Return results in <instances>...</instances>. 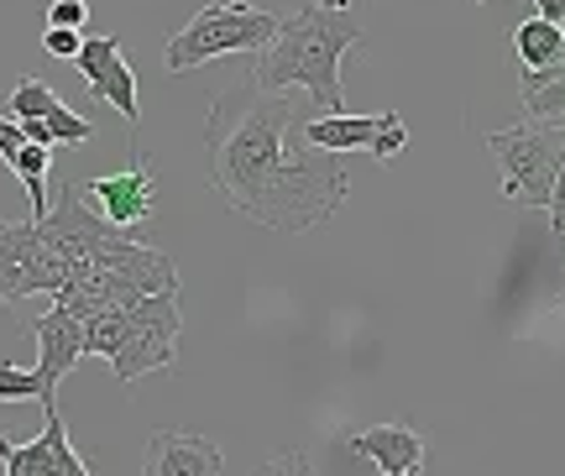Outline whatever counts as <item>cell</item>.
I'll list each match as a JSON object with an SVG mask.
<instances>
[{
  "instance_id": "28",
  "label": "cell",
  "mask_w": 565,
  "mask_h": 476,
  "mask_svg": "<svg viewBox=\"0 0 565 476\" xmlns=\"http://www.w3.org/2000/svg\"><path fill=\"white\" fill-rule=\"evenodd\" d=\"M471 6H482V0H471Z\"/></svg>"
},
{
  "instance_id": "3",
  "label": "cell",
  "mask_w": 565,
  "mask_h": 476,
  "mask_svg": "<svg viewBox=\"0 0 565 476\" xmlns=\"http://www.w3.org/2000/svg\"><path fill=\"white\" fill-rule=\"evenodd\" d=\"M278 27H282V17L263 11V6H246V0H215V6L194 11V17L168 38L162 63H168V74H189V68L215 63V59H231V53H257V59H263L267 47H273V38H278Z\"/></svg>"
},
{
  "instance_id": "5",
  "label": "cell",
  "mask_w": 565,
  "mask_h": 476,
  "mask_svg": "<svg viewBox=\"0 0 565 476\" xmlns=\"http://www.w3.org/2000/svg\"><path fill=\"white\" fill-rule=\"evenodd\" d=\"M179 330H183V315H179V294H152L131 304V336L126 346L110 357V372L121 388H131L137 378L147 372H162L179 361Z\"/></svg>"
},
{
  "instance_id": "4",
  "label": "cell",
  "mask_w": 565,
  "mask_h": 476,
  "mask_svg": "<svg viewBox=\"0 0 565 476\" xmlns=\"http://www.w3.org/2000/svg\"><path fill=\"white\" fill-rule=\"evenodd\" d=\"M487 152L503 168V194L513 204L545 210L565 168V126H508L487 137Z\"/></svg>"
},
{
  "instance_id": "21",
  "label": "cell",
  "mask_w": 565,
  "mask_h": 476,
  "mask_svg": "<svg viewBox=\"0 0 565 476\" xmlns=\"http://www.w3.org/2000/svg\"><path fill=\"white\" fill-rule=\"evenodd\" d=\"M79 47H84V32H68V27H47V32H42V53H47V59L74 63Z\"/></svg>"
},
{
  "instance_id": "19",
  "label": "cell",
  "mask_w": 565,
  "mask_h": 476,
  "mask_svg": "<svg viewBox=\"0 0 565 476\" xmlns=\"http://www.w3.org/2000/svg\"><path fill=\"white\" fill-rule=\"evenodd\" d=\"M47 137H53V147H84V141L95 137V126L84 116H74L68 105H58V110L47 116Z\"/></svg>"
},
{
  "instance_id": "26",
  "label": "cell",
  "mask_w": 565,
  "mask_h": 476,
  "mask_svg": "<svg viewBox=\"0 0 565 476\" xmlns=\"http://www.w3.org/2000/svg\"><path fill=\"white\" fill-rule=\"evenodd\" d=\"M534 17L550 27H565V0H534Z\"/></svg>"
},
{
  "instance_id": "30",
  "label": "cell",
  "mask_w": 565,
  "mask_h": 476,
  "mask_svg": "<svg viewBox=\"0 0 565 476\" xmlns=\"http://www.w3.org/2000/svg\"><path fill=\"white\" fill-rule=\"evenodd\" d=\"M561 32H565V27H561Z\"/></svg>"
},
{
  "instance_id": "23",
  "label": "cell",
  "mask_w": 565,
  "mask_h": 476,
  "mask_svg": "<svg viewBox=\"0 0 565 476\" xmlns=\"http://www.w3.org/2000/svg\"><path fill=\"white\" fill-rule=\"evenodd\" d=\"M252 476H315V466H309V456H303V451H288V456L263 461Z\"/></svg>"
},
{
  "instance_id": "20",
  "label": "cell",
  "mask_w": 565,
  "mask_h": 476,
  "mask_svg": "<svg viewBox=\"0 0 565 476\" xmlns=\"http://www.w3.org/2000/svg\"><path fill=\"white\" fill-rule=\"evenodd\" d=\"M524 116L529 120H565V74L555 84H545V89L524 95Z\"/></svg>"
},
{
  "instance_id": "2",
  "label": "cell",
  "mask_w": 565,
  "mask_h": 476,
  "mask_svg": "<svg viewBox=\"0 0 565 476\" xmlns=\"http://www.w3.org/2000/svg\"><path fill=\"white\" fill-rule=\"evenodd\" d=\"M366 42L362 17L351 11H330V6H299L294 17H282L278 38L267 47L252 80L267 95H288V89H309V99L324 116H345V89H341V59L351 47Z\"/></svg>"
},
{
  "instance_id": "13",
  "label": "cell",
  "mask_w": 565,
  "mask_h": 476,
  "mask_svg": "<svg viewBox=\"0 0 565 476\" xmlns=\"http://www.w3.org/2000/svg\"><path fill=\"white\" fill-rule=\"evenodd\" d=\"M32 246H38V220H0V304L26 298Z\"/></svg>"
},
{
  "instance_id": "15",
  "label": "cell",
  "mask_w": 565,
  "mask_h": 476,
  "mask_svg": "<svg viewBox=\"0 0 565 476\" xmlns=\"http://www.w3.org/2000/svg\"><path fill=\"white\" fill-rule=\"evenodd\" d=\"M47 162H53V147H38V141H26L11 158V173H17L26 199H32V220L47 215Z\"/></svg>"
},
{
  "instance_id": "10",
  "label": "cell",
  "mask_w": 565,
  "mask_h": 476,
  "mask_svg": "<svg viewBox=\"0 0 565 476\" xmlns=\"http://www.w3.org/2000/svg\"><path fill=\"white\" fill-rule=\"evenodd\" d=\"M74 68L84 74L89 95L105 99V105H110L116 116L137 126V120H141L137 74H131V63L121 59V38H84V47H79V59H74Z\"/></svg>"
},
{
  "instance_id": "29",
  "label": "cell",
  "mask_w": 565,
  "mask_h": 476,
  "mask_svg": "<svg viewBox=\"0 0 565 476\" xmlns=\"http://www.w3.org/2000/svg\"><path fill=\"white\" fill-rule=\"evenodd\" d=\"M408 476H419V472H408Z\"/></svg>"
},
{
  "instance_id": "25",
  "label": "cell",
  "mask_w": 565,
  "mask_h": 476,
  "mask_svg": "<svg viewBox=\"0 0 565 476\" xmlns=\"http://www.w3.org/2000/svg\"><path fill=\"white\" fill-rule=\"evenodd\" d=\"M550 231H555V241H565V168H561V179H555V194H550Z\"/></svg>"
},
{
  "instance_id": "14",
  "label": "cell",
  "mask_w": 565,
  "mask_h": 476,
  "mask_svg": "<svg viewBox=\"0 0 565 476\" xmlns=\"http://www.w3.org/2000/svg\"><path fill=\"white\" fill-rule=\"evenodd\" d=\"M513 47H519V59H524V74H534V68H550V63L561 59L565 32L561 27H550V21H540V17H529V21H519Z\"/></svg>"
},
{
  "instance_id": "8",
  "label": "cell",
  "mask_w": 565,
  "mask_h": 476,
  "mask_svg": "<svg viewBox=\"0 0 565 476\" xmlns=\"http://www.w3.org/2000/svg\"><path fill=\"white\" fill-rule=\"evenodd\" d=\"M32 336H38V382H42V414L58 409V382L84 361V319H74L68 309H47L32 319Z\"/></svg>"
},
{
  "instance_id": "7",
  "label": "cell",
  "mask_w": 565,
  "mask_h": 476,
  "mask_svg": "<svg viewBox=\"0 0 565 476\" xmlns=\"http://www.w3.org/2000/svg\"><path fill=\"white\" fill-rule=\"evenodd\" d=\"M95 210H100L116 231H131V236H141V225L152 220V210H158V173H152V162L141 158V152H131V162H126L121 173H105V179H89L79 189Z\"/></svg>"
},
{
  "instance_id": "18",
  "label": "cell",
  "mask_w": 565,
  "mask_h": 476,
  "mask_svg": "<svg viewBox=\"0 0 565 476\" xmlns=\"http://www.w3.org/2000/svg\"><path fill=\"white\" fill-rule=\"evenodd\" d=\"M42 403V382L38 372H26V367H17V361H0V403Z\"/></svg>"
},
{
  "instance_id": "16",
  "label": "cell",
  "mask_w": 565,
  "mask_h": 476,
  "mask_svg": "<svg viewBox=\"0 0 565 476\" xmlns=\"http://www.w3.org/2000/svg\"><path fill=\"white\" fill-rule=\"evenodd\" d=\"M131 336V309H105V315L84 319V357H116Z\"/></svg>"
},
{
  "instance_id": "12",
  "label": "cell",
  "mask_w": 565,
  "mask_h": 476,
  "mask_svg": "<svg viewBox=\"0 0 565 476\" xmlns=\"http://www.w3.org/2000/svg\"><path fill=\"white\" fill-rule=\"evenodd\" d=\"M345 445L372 461L383 476H408L424 466V440L408 424H372V430H356Z\"/></svg>"
},
{
  "instance_id": "17",
  "label": "cell",
  "mask_w": 565,
  "mask_h": 476,
  "mask_svg": "<svg viewBox=\"0 0 565 476\" xmlns=\"http://www.w3.org/2000/svg\"><path fill=\"white\" fill-rule=\"evenodd\" d=\"M58 105H63V99L53 95V84L17 80V89H11V99H6V116H11V120H47Z\"/></svg>"
},
{
  "instance_id": "6",
  "label": "cell",
  "mask_w": 565,
  "mask_h": 476,
  "mask_svg": "<svg viewBox=\"0 0 565 476\" xmlns=\"http://www.w3.org/2000/svg\"><path fill=\"white\" fill-rule=\"evenodd\" d=\"M303 141L315 147V152H372L377 162H387L393 152H404L408 147V126L398 110H383V116H315L303 126Z\"/></svg>"
},
{
  "instance_id": "27",
  "label": "cell",
  "mask_w": 565,
  "mask_h": 476,
  "mask_svg": "<svg viewBox=\"0 0 565 476\" xmlns=\"http://www.w3.org/2000/svg\"><path fill=\"white\" fill-rule=\"evenodd\" d=\"M320 6H330V11H351V0H320Z\"/></svg>"
},
{
  "instance_id": "24",
  "label": "cell",
  "mask_w": 565,
  "mask_h": 476,
  "mask_svg": "<svg viewBox=\"0 0 565 476\" xmlns=\"http://www.w3.org/2000/svg\"><path fill=\"white\" fill-rule=\"evenodd\" d=\"M21 147H26V137H21V126L11 116H0V162L11 168V158H17Z\"/></svg>"
},
{
  "instance_id": "9",
  "label": "cell",
  "mask_w": 565,
  "mask_h": 476,
  "mask_svg": "<svg viewBox=\"0 0 565 476\" xmlns=\"http://www.w3.org/2000/svg\"><path fill=\"white\" fill-rule=\"evenodd\" d=\"M0 466H6V476H95L74 451L58 409H47V424L38 440H26V445L0 440Z\"/></svg>"
},
{
  "instance_id": "1",
  "label": "cell",
  "mask_w": 565,
  "mask_h": 476,
  "mask_svg": "<svg viewBox=\"0 0 565 476\" xmlns=\"http://www.w3.org/2000/svg\"><path fill=\"white\" fill-rule=\"evenodd\" d=\"M288 126H294L288 95L257 89L252 74L225 84L204 120V168L225 210L257 220L278 236H303L320 231L345 204L351 168L330 152L294 147Z\"/></svg>"
},
{
  "instance_id": "11",
  "label": "cell",
  "mask_w": 565,
  "mask_h": 476,
  "mask_svg": "<svg viewBox=\"0 0 565 476\" xmlns=\"http://www.w3.org/2000/svg\"><path fill=\"white\" fill-rule=\"evenodd\" d=\"M225 456L210 435L194 430H158L141 451V476H221Z\"/></svg>"
},
{
  "instance_id": "22",
  "label": "cell",
  "mask_w": 565,
  "mask_h": 476,
  "mask_svg": "<svg viewBox=\"0 0 565 476\" xmlns=\"http://www.w3.org/2000/svg\"><path fill=\"white\" fill-rule=\"evenodd\" d=\"M84 21H89V0H53V6H47V27H68V32H79Z\"/></svg>"
}]
</instances>
